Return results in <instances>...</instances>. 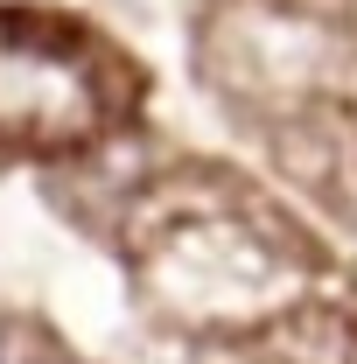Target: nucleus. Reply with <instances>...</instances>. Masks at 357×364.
Segmentation results:
<instances>
[{
	"label": "nucleus",
	"instance_id": "1",
	"mask_svg": "<svg viewBox=\"0 0 357 364\" xmlns=\"http://www.w3.org/2000/svg\"><path fill=\"white\" fill-rule=\"evenodd\" d=\"M315 273L309 238L252 210V196H231L176 225L154 252V287L182 309V322H224V316H267L294 301Z\"/></svg>",
	"mask_w": 357,
	"mask_h": 364
}]
</instances>
